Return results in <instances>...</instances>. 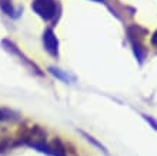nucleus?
Returning a JSON list of instances; mask_svg holds the SVG:
<instances>
[{"label": "nucleus", "instance_id": "nucleus-6", "mask_svg": "<svg viewBox=\"0 0 157 156\" xmlns=\"http://www.w3.org/2000/svg\"><path fill=\"white\" fill-rule=\"evenodd\" d=\"M143 118H144V119L147 120V122H149V123L151 125V126H153L154 130H157V122L153 119V118H150V116H147V115H143Z\"/></svg>", "mask_w": 157, "mask_h": 156}, {"label": "nucleus", "instance_id": "nucleus-4", "mask_svg": "<svg viewBox=\"0 0 157 156\" xmlns=\"http://www.w3.org/2000/svg\"><path fill=\"white\" fill-rule=\"evenodd\" d=\"M0 7L7 16H14V10H13L12 0H0Z\"/></svg>", "mask_w": 157, "mask_h": 156}, {"label": "nucleus", "instance_id": "nucleus-7", "mask_svg": "<svg viewBox=\"0 0 157 156\" xmlns=\"http://www.w3.org/2000/svg\"><path fill=\"white\" fill-rule=\"evenodd\" d=\"M150 42H151V45H153V46H157V30L153 33V34H151V40H150Z\"/></svg>", "mask_w": 157, "mask_h": 156}, {"label": "nucleus", "instance_id": "nucleus-8", "mask_svg": "<svg viewBox=\"0 0 157 156\" xmlns=\"http://www.w3.org/2000/svg\"><path fill=\"white\" fill-rule=\"evenodd\" d=\"M6 119H7V115L3 110H0V120H6Z\"/></svg>", "mask_w": 157, "mask_h": 156}, {"label": "nucleus", "instance_id": "nucleus-5", "mask_svg": "<svg viewBox=\"0 0 157 156\" xmlns=\"http://www.w3.org/2000/svg\"><path fill=\"white\" fill-rule=\"evenodd\" d=\"M50 72L54 74V76H57V78H60V79H63V80H67V76H64V74L60 72L59 69H54V67H50Z\"/></svg>", "mask_w": 157, "mask_h": 156}, {"label": "nucleus", "instance_id": "nucleus-3", "mask_svg": "<svg viewBox=\"0 0 157 156\" xmlns=\"http://www.w3.org/2000/svg\"><path fill=\"white\" fill-rule=\"evenodd\" d=\"M52 150H53V155L54 156H66V153H67L66 148H64V145H63L59 139H56L53 142V148H52Z\"/></svg>", "mask_w": 157, "mask_h": 156}, {"label": "nucleus", "instance_id": "nucleus-2", "mask_svg": "<svg viewBox=\"0 0 157 156\" xmlns=\"http://www.w3.org/2000/svg\"><path fill=\"white\" fill-rule=\"evenodd\" d=\"M43 43H44L46 50L49 52L52 56H57L59 54V40L56 34L53 33V30L47 29L43 33Z\"/></svg>", "mask_w": 157, "mask_h": 156}, {"label": "nucleus", "instance_id": "nucleus-9", "mask_svg": "<svg viewBox=\"0 0 157 156\" xmlns=\"http://www.w3.org/2000/svg\"><path fill=\"white\" fill-rule=\"evenodd\" d=\"M96 2H101V0H96Z\"/></svg>", "mask_w": 157, "mask_h": 156}, {"label": "nucleus", "instance_id": "nucleus-1", "mask_svg": "<svg viewBox=\"0 0 157 156\" xmlns=\"http://www.w3.org/2000/svg\"><path fill=\"white\" fill-rule=\"evenodd\" d=\"M32 9L44 20H52L56 16L57 3L54 0H34Z\"/></svg>", "mask_w": 157, "mask_h": 156}]
</instances>
